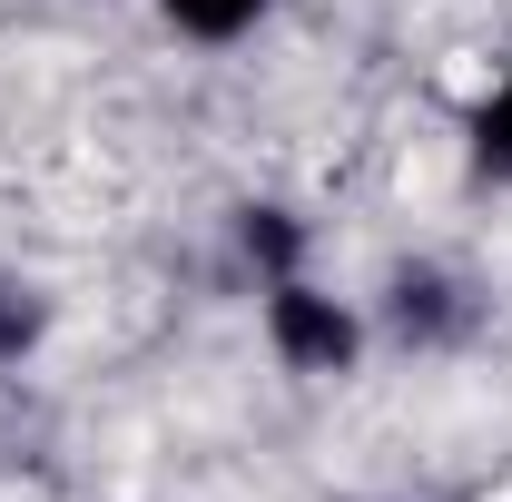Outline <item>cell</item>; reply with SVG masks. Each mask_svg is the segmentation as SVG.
Listing matches in <instances>:
<instances>
[{
    "mask_svg": "<svg viewBox=\"0 0 512 502\" xmlns=\"http://www.w3.org/2000/svg\"><path fill=\"white\" fill-rule=\"evenodd\" d=\"M30 345H40V306L0 286V365H10V355H30Z\"/></svg>",
    "mask_w": 512,
    "mask_h": 502,
    "instance_id": "5b68a950",
    "label": "cell"
},
{
    "mask_svg": "<svg viewBox=\"0 0 512 502\" xmlns=\"http://www.w3.org/2000/svg\"><path fill=\"white\" fill-rule=\"evenodd\" d=\"M473 158H483L493 178H512V79L483 99V119H473Z\"/></svg>",
    "mask_w": 512,
    "mask_h": 502,
    "instance_id": "3957f363",
    "label": "cell"
},
{
    "mask_svg": "<svg viewBox=\"0 0 512 502\" xmlns=\"http://www.w3.org/2000/svg\"><path fill=\"white\" fill-rule=\"evenodd\" d=\"M256 10H266V0H168V20H178V30H197V40H237Z\"/></svg>",
    "mask_w": 512,
    "mask_h": 502,
    "instance_id": "7a4b0ae2",
    "label": "cell"
},
{
    "mask_svg": "<svg viewBox=\"0 0 512 502\" xmlns=\"http://www.w3.org/2000/svg\"><path fill=\"white\" fill-rule=\"evenodd\" d=\"M247 256L286 266V256H296V227H276V217H247Z\"/></svg>",
    "mask_w": 512,
    "mask_h": 502,
    "instance_id": "8992f818",
    "label": "cell"
},
{
    "mask_svg": "<svg viewBox=\"0 0 512 502\" xmlns=\"http://www.w3.org/2000/svg\"><path fill=\"white\" fill-rule=\"evenodd\" d=\"M394 325L404 335H434L444 325V276H394Z\"/></svg>",
    "mask_w": 512,
    "mask_h": 502,
    "instance_id": "277c9868",
    "label": "cell"
},
{
    "mask_svg": "<svg viewBox=\"0 0 512 502\" xmlns=\"http://www.w3.org/2000/svg\"><path fill=\"white\" fill-rule=\"evenodd\" d=\"M266 325H276V355L306 365V375H335V365L355 355V315L335 306V296H316V286H276Z\"/></svg>",
    "mask_w": 512,
    "mask_h": 502,
    "instance_id": "6da1fadb",
    "label": "cell"
}]
</instances>
